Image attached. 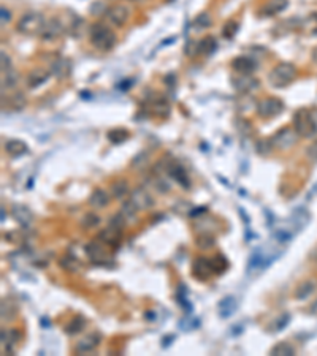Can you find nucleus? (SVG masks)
Returning a JSON list of instances; mask_svg holds the SVG:
<instances>
[{"mask_svg":"<svg viewBox=\"0 0 317 356\" xmlns=\"http://www.w3.org/2000/svg\"><path fill=\"white\" fill-rule=\"evenodd\" d=\"M127 138H129V131L124 130V128H114V130L110 131V133H108V139H110V141L114 143V144L124 143Z\"/></svg>","mask_w":317,"mask_h":356,"instance_id":"nucleus-35","label":"nucleus"},{"mask_svg":"<svg viewBox=\"0 0 317 356\" xmlns=\"http://www.w3.org/2000/svg\"><path fill=\"white\" fill-rule=\"evenodd\" d=\"M64 34H65L64 22H62L59 18H51V19L46 21L45 29H43L40 37H42V40L54 41V40H57V38H60Z\"/></svg>","mask_w":317,"mask_h":356,"instance_id":"nucleus-8","label":"nucleus"},{"mask_svg":"<svg viewBox=\"0 0 317 356\" xmlns=\"http://www.w3.org/2000/svg\"><path fill=\"white\" fill-rule=\"evenodd\" d=\"M273 149V143L272 139H262L260 143H257V152L262 154V156H268Z\"/></svg>","mask_w":317,"mask_h":356,"instance_id":"nucleus-43","label":"nucleus"},{"mask_svg":"<svg viewBox=\"0 0 317 356\" xmlns=\"http://www.w3.org/2000/svg\"><path fill=\"white\" fill-rule=\"evenodd\" d=\"M10 105H11V108H13L14 111L22 110V108L26 106V98H24V95H21V94L13 95V97L10 98Z\"/></svg>","mask_w":317,"mask_h":356,"instance_id":"nucleus-42","label":"nucleus"},{"mask_svg":"<svg viewBox=\"0 0 317 356\" xmlns=\"http://www.w3.org/2000/svg\"><path fill=\"white\" fill-rule=\"evenodd\" d=\"M272 260L273 258L267 257V253H264V250H256L251 255L249 266H247V269H249V273H252L254 269H264L270 265V263H272Z\"/></svg>","mask_w":317,"mask_h":356,"instance_id":"nucleus-18","label":"nucleus"},{"mask_svg":"<svg viewBox=\"0 0 317 356\" xmlns=\"http://www.w3.org/2000/svg\"><path fill=\"white\" fill-rule=\"evenodd\" d=\"M297 78V68L293 67L289 62H282L277 64L272 72H270V84L273 87H285Z\"/></svg>","mask_w":317,"mask_h":356,"instance_id":"nucleus-3","label":"nucleus"},{"mask_svg":"<svg viewBox=\"0 0 317 356\" xmlns=\"http://www.w3.org/2000/svg\"><path fill=\"white\" fill-rule=\"evenodd\" d=\"M270 353L274 355V356H292L293 353H295V350H293V347L287 342H279V344H276L272 350H270Z\"/></svg>","mask_w":317,"mask_h":356,"instance_id":"nucleus-34","label":"nucleus"},{"mask_svg":"<svg viewBox=\"0 0 317 356\" xmlns=\"http://www.w3.org/2000/svg\"><path fill=\"white\" fill-rule=\"evenodd\" d=\"M289 320H290V316H289V314H284V315H281L279 318L276 320V323H274V326H273V331H281L285 324L289 323Z\"/></svg>","mask_w":317,"mask_h":356,"instance_id":"nucleus-45","label":"nucleus"},{"mask_svg":"<svg viewBox=\"0 0 317 356\" xmlns=\"http://www.w3.org/2000/svg\"><path fill=\"white\" fill-rule=\"evenodd\" d=\"M0 57H2V72H3V70L11 68V60H10L8 54H6L5 51H0Z\"/></svg>","mask_w":317,"mask_h":356,"instance_id":"nucleus-46","label":"nucleus"},{"mask_svg":"<svg viewBox=\"0 0 317 356\" xmlns=\"http://www.w3.org/2000/svg\"><path fill=\"white\" fill-rule=\"evenodd\" d=\"M138 211L136 206L132 203V199H129V201H124L122 203V209H121V212L124 214V217H126V220H134L135 217V212Z\"/></svg>","mask_w":317,"mask_h":356,"instance_id":"nucleus-37","label":"nucleus"},{"mask_svg":"<svg viewBox=\"0 0 317 356\" xmlns=\"http://www.w3.org/2000/svg\"><path fill=\"white\" fill-rule=\"evenodd\" d=\"M21 334L18 329H2V350L3 353L13 355L16 352V347L19 344Z\"/></svg>","mask_w":317,"mask_h":356,"instance_id":"nucleus-11","label":"nucleus"},{"mask_svg":"<svg viewBox=\"0 0 317 356\" xmlns=\"http://www.w3.org/2000/svg\"><path fill=\"white\" fill-rule=\"evenodd\" d=\"M106 244H103L102 241H92L89 245H86V253L89 260L94 263V265H100V266H106V265H111L113 263V258H111V253L108 252L106 249Z\"/></svg>","mask_w":317,"mask_h":356,"instance_id":"nucleus-5","label":"nucleus"},{"mask_svg":"<svg viewBox=\"0 0 317 356\" xmlns=\"http://www.w3.org/2000/svg\"><path fill=\"white\" fill-rule=\"evenodd\" d=\"M233 68L239 75H252L256 72L257 64L252 59L246 57V56H239L233 60Z\"/></svg>","mask_w":317,"mask_h":356,"instance_id":"nucleus-19","label":"nucleus"},{"mask_svg":"<svg viewBox=\"0 0 317 356\" xmlns=\"http://www.w3.org/2000/svg\"><path fill=\"white\" fill-rule=\"evenodd\" d=\"M235 309H236V301L235 298H231V296H227V298H224L221 301V304H219V314L222 318H228V316L235 312Z\"/></svg>","mask_w":317,"mask_h":356,"instance_id":"nucleus-29","label":"nucleus"},{"mask_svg":"<svg viewBox=\"0 0 317 356\" xmlns=\"http://www.w3.org/2000/svg\"><path fill=\"white\" fill-rule=\"evenodd\" d=\"M18 81H19V75H18V72L13 67L8 68V70H3V72H2V87L3 89L14 87Z\"/></svg>","mask_w":317,"mask_h":356,"instance_id":"nucleus-30","label":"nucleus"},{"mask_svg":"<svg viewBox=\"0 0 317 356\" xmlns=\"http://www.w3.org/2000/svg\"><path fill=\"white\" fill-rule=\"evenodd\" d=\"M116 41H118L116 34L108 26L102 24V22H97V24L91 27V43L97 49L111 51L116 46Z\"/></svg>","mask_w":317,"mask_h":356,"instance_id":"nucleus-1","label":"nucleus"},{"mask_svg":"<svg viewBox=\"0 0 317 356\" xmlns=\"http://www.w3.org/2000/svg\"><path fill=\"white\" fill-rule=\"evenodd\" d=\"M11 214H13V217L14 220H16L21 227H30V223H32L34 220V214L30 212V209L26 207V206H22V204H14L13 209H11Z\"/></svg>","mask_w":317,"mask_h":356,"instance_id":"nucleus-16","label":"nucleus"},{"mask_svg":"<svg viewBox=\"0 0 317 356\" xmlns=\"http://www.w3.org/2000/svg\"><path fill=\"white\" fill-rule=\"evenodd\" d=\"M84 326H86V320H84V316L76 315V316H73V318L70 320V323H68L65 326V332L68 336H76V334H80V332L84 329Z\"/></svg>","mask_w":317,"mask_h":356,"instance_id":"nucleus-26","label":"nucleus"},{"mask_svg":"<svg viewBox=\"0 0 317 356\" xmlns=\"http://www.w3.org/2000/svg\"><path fill=\"white\" fill-rule=\"evenodd\" d=\"M81 223H83V227L86 228V230L95 228L98 223H100V217H98L97 214H94V212H88V214H84Z\"/></svg>","mask_w":317,"mask_h":356,"instance_id":"nucleus-36","label":"nucleus"},{"mask_svg":"<svg viewBox=\"0 0 317 356\" xmlns=\"http://www.w3.org/2000/svg\"><path fill=\"white\" fill-rule=\"evenodd\" d=\"M121 237H122V233H121V228H116L113 225L106 227L105 230H102L98 233L97 239L98 241H102L103 244H106L108 247H118L121 244Z\"/></svg>","mask_w":317,"mask_h":356,"instance_id":"nucleus-13","label":"nucleus"},{"mask_svg":"<svg viewBox=\"0 0 317 356\" xmlns=\"http://www.w3.org/2000/svg\"><path fill=\"white\" fill-rule=\"evenodd\" d=\"M313 120H314V127H316V131H317V111L313 113Z\"/></svg>","mask_w":317,"mask_h":356,"instance_id":"nucleus-49","label":"nucleus"},{"mask_svg":"<svg viewBox=\"0 0 317 356\" xmlns=\"http://www.w3.org/2000/svg\"><path fill=\"white\" fill-rule=\"evenodd\" d=\"M308 157L311 160H314V161H317V144L311 146V148L308 149Z\"/></svg>","mask_w":317,"mask_h":356,"instance_id":"nucleus-47","label":"nucleus"},{"mask_svg":"<svg viewBox=\"0 0 317 356\" xmlns=\"http://www.w3.org/2000/svg\"><path fill=\"white\" fill-rule=\"evenodd\" d=\"M49 78V73L46 72V70H42V68H38V70H34L32 73L29 75V78H27V86L29 87H38V86H42L43 82H46Z\"/></svg>","mask_w":317,"mask_h":356,"instance_id":"nucleus-24","label":"nucleus"},{"mask_svg":"<svg viewBox=\"0 0 317 356\" xmlns=\"http://www.w3.org/2000/svg\"><path fill=\"white\" fill-rule=\"evenodd\" d=\"M284 110V103L279 98H264L257 106V114L264 119H272L279 116Z\"/></svg>","mask_w":317,"mask_h":356,"instance_id":"nucleus-7","label":"nucleus"},{"mask_svg":"<svg viewBox=\"0 0 317 356\" xmlns=\"http://www.w3.org/2000/svg\"><path fill=\"white\" fill-rule=\"evenodd\" d=\"M238 22L236 21H228L226 26L222 27V35L227 38V40H230V38H233L235 35H236V32H238Z\"/></svg>","mask_w":317,"mask_h":356,"instance_id":"nucleus-38","label":"nucleus"},{"mask_svg":"<svg viewBox=\"0 0 317 356\" xmlns=\"http://www.w3.org/2000/svg\"><path fill=\"white\" fill-rule=\"evenodd\" d=\"M287 0H268V3L264 6L262 13L267 14V16H273V14L281 13L284 8H287Z\"/></svg>","mask_w":317,"mask_h":356,"instance_id":"nucleus-25","label":"nucleus"},{"mask_svg":"<svg viewBox=\"0 0 317 356\" xmlns=\"http://www.w3.org/2000/svg\"><path fill=\"white\" fill-rule=\"evenodd\" d=\"M216 46H218V43H216L214 37H205L203 40L197 43V51L198 54H211L216 49Z\"/></svg>","mask_w":317,"mask_h":356,"instance_id":"nucleus-32","label":"nucleus"},{"mask_svg":"<svg viewBox=\"0 0 317 356\" xmlns=\"http://www.w3.org/2000/svg\"><path fill=\"white\" fill-rule=\"evenodd\" d=\"M60 265H62V268L67 269V271H76V269H78V266H80V263L76 261L73 257L68 255V257H65L64 260L60 261Z\"/></svg>","mask_w":317,"mask_h":356,"instance_id":"nucleus-44","label":"nucleus"},{"mask_svg":"<svg viewBox=\"0 0 317 356\" xmlns=\"http://www.w3.org/2000/svg\"><path fill=\"white\" fill-rule=\"evenodd\" d=\"M194 26L197 29H206L211 26V16L208 13H200L194 21Z\"/></svg>","mask_w":317,"mask_h":356,"instance_id":"nucleus-40","label":"nucleus"},{"mask_svg":"<svg viewBox=\"0 0 317 356\" xmlns=\"http://www.w3.org/2000/svg\"><path fill=\"white\" fill-rule=\"evenodd\" d=\"M3 148H5V152L11 157L24 156L27 152V144L24 141H21V139H8Z\"/></svg>","mask_w":317,"mask_h":356,"instance_id":"nucleus-20","label":"nucleus"},{"mask_svg":"<svg viewBox=\"0 0 317 356\" xmlns=\"http://www.w3.org/2000/svg\"><path fill=\"white\" fill-rule=\"evenodd\" d=\"M197 245H198L202 250L211 249V247L214 245V237H213L210 233H205V235H202V236H198V239H197Z\"/></svg>","mask_w":317,"mask_h":356,"instance_id":"nucleus-39","label":"nucleus"},{"mask_svg":"<svg viewBox=\"0 0 317 356\" xmlns=\"http://www.w3.org/2000/svg\"><path fill=\"white\" fill-rule=\"evenodd\" d=\"M298 136L300 135L295 131V128H290V127L281 128L279 131H276L274 136L272 138L273 148L279 149V151H287L292 148V146H295Z\"/></svg>","mask_w":317,"mask_h":356,"instance_id":"nucleus-6","label":"nucleus"},{"mask_svg":"<svg viewBox=\"0 0 317 356\" xmlns=\"http://www.w3.org/2000/svg\"><path fill=\"white\" fill-rule=\"evenodd\" d=\"M129 192H130V187H129L127 181H124V179L116 181V182L111 185V193H113V197H114V198H118V199L126 198Z\"/></svg>","mask_w":317,"mask_h":356,"instance_id":"nucleus-31","label":"nucleus"},{"mask_svg":"<svg viewBox=\"0 0 317 356\" xmlns=\"http://www.w3.org/2000/svg\"><path fill=\"white\" fill-rule=\"evenodd\" d=\"M293 128L301 138H311L316 133L313 113L308 110H298L293 116Z\"/></svg>","mask_w":317,"mask_h":356,"instance_id":"nucleus-4","label":"nucleus"},{"mask_svg":"<svg viewBox=\"0 0 317 356\" xmlns=\"http://www.w3.org/2000/svg\"><path fill=\"white\" fill-rule=\"evenodd\" d=\"M10 19H11L10 11L6 10V8H2V26H5L6 22H10Z\"/></svg>","mask_w":317,"mask_h":356,"instance_id":"nucleus-48","label":"nucleus"},{"mask_svg":"<svg viewBox=\"0 0 317 356\" xmlns=\"http://www.w3.org/2000/svg\"><path fill=\"white\" fill-rule=\"evenodd\" d=\"M151 111L156 116L167 118V116L170 114V103L167 102V100H164V98L156 100V102H152V105H151Z\"/></svg>","mask_w":317,"mask_h":356,"instance_id":"nucleus-33","label":"nucleus"},{"mask_svg":"<svg viewBox=\"0 0 317 356\" xmlns=\"http://www.w3.org/2000/svg\"><path fill=\"white\" fill-rule=\"evenodd\" d=\"M308 222H309V212L306 209H298V211L292 215V227L295 231L306 227Z\"/></svg>","mask_w":317,"mask_h":356,"instance_id":"nucleus-28","label":"nucleus"},{"mask_svg":"<svg viewBox=\"0 0 317 356\" xmlns=\"http://www.w3.org/2000/svg\"><path fill=\"white\" fill-rule=\"evenodd\" d=\"M168 173L178 184L181 185V187H184V189L190 187V179H189V176H187V173H185V169H184L182 165H180V163H170L168 165Z\"/></svg>","mask_w":317,"mask_h":356,"instance_id":"nucleus-17","label":"nucleus"},{"mask_svg":"<svg viewBox=\"0 0 317 356\" xmlns=\"http://www.w3.org/2000/svg\"><path fill=\"white\" fill-rule=\"evenodd\" d=\"M130 18V10L126 5H114L106 10V19L116 27H122Z\"/></svg>","mask_w":317,"mask_h":356,"instance_id":"nucleus-9","label":"nucleus"},{"mask_svg":"<svg viewBox=\"0 0 317 356\" xmlns=\"http://www.w3.org/2000/svg\"><path fill=\"white\" fill-rule=\"evenodd\" d=\"M130 199H132V203L136 206L138 211H144V209H149V207L154 206V199L149 195V192H146L143 189L134 190L132 198H130Z\"/></svg>","mask_w":317,"mask_h":356,"instance_id":"nucleus-15","label":"nucleus"},{"mask_svg":"<svg viewBox=\"0 0 317 356\" xmlns=\"http://www.w3.org/2000/svg\"><path fill=\"white\" fill-rule=\"evenodd\" d=\"M0 314H2V320H14V316L18 314V304L14 303L11 298H6L2 301V306H0Z\"/></svg>","mask_w":317,"mask_h":356,"instance_id":"nucleus-22","label":"nucleus"},{"mask_svg":"<svg viewBox=\"0 0 317 356\" xmlns=\"http://www.w3.org/2000/svg\"><path fill=\"white\" fill-rule=\"evenodd\" d=\"M100 340H102V337H100L98 332H92V334L84 336L80 342L76 344L75 353L76 355H84V353H89L92 350H95V348L98 347V344H100Z\"/></svg>","mask_w":317,"mask_h":356,"instance_id":"nucleus-12","label":"nucleus"},{"mask_svg":"<svg viewBox=\"0 0 317 356\" xmlns=\"http://www.w3.org/2000/svg\"><path fill=\"white\" fill-rule=\"evenodd\" d=\"M314 290H316V282H314V280H305V282H301L298 287H297V290H295V298L300 299V301H303V299L311 296Z\"/></svg>","mask_w":317,"mask_h":356,"instance_id":"nucleus-27","label":"nucleus"},{"mask_svg":"<svg viewBox=\"0 0 317 356\" xmlns=\"http://www.w3.org/2000/svg\"><path fill=\"white\" fill-rule=\"evenodd\" d=\"M211 263H213V268H214L216 274H221V273H224V271L227 269V261H226V258L222 257V255H218L216 258H213Z\"/></svg>","mask_w":317,"mask_h":356,"instance_id":"nucleus-41","label":"nucleus"},{"mask_svg":"<svg viewBox=\"0 0 317 356\" xmlns=\"http://www.w3.org/2000/svg\"><path fill=\"white\" fill-rule=\"evenodd\" d=\"M233 86L241 94H249V92L259 87V81L252 75H239L233 79Z\"/></svg>","mask_w":317,"mask_h":356,"instance_id":"nucleus-14","label":"nucleus"},{"mask_svg":"<svg viewBox=\"0 0 317 356\" xmlns=\"http://www.w3.org/2000/svg\"><path fill=\"white\" fill-rule=\"evenodd\" d=\"M45 16L42 13H37V11H29V13H24L21 16V19L18 21V32L26 35V37H35V35H42L43 29H45V24H46Z\"/></svg>","mask_w":317,"mask_h":356,"instance_id":"nucleus-2","label":"nucleus"},{"mask_svg":"<svg viewBox=\"0 0 317 356\" xmlns=\"http://www.w3.org/2000/svg\"><path fill=\"white\" fill-rule=\"evenodd\" d=\"M110 203V195L103 189H95L89 197V204L95 209H103Z\"/></svg>","mask_w":317,"mask_h":356,"instance_id":"nucleus-21","label":"nucleus"},{"mask_svg":"<svg viewBox=\"0 0 317 356\" xmlns=\"http://www.w3.org/2000/svg\"><path fill=\"white\" fill-rule=\"evenodd\" d=\"M51 72L52 75H56L57 78H67L72 72V62L67 59H59L52 64Z\"/></svg>","mask_w":317,"mask_h":356,"instance_id":"nucleus-23","label":"nucleus"},{"mask_svg":"<svg viewBox=\"0 0 317 356\" xmlns=\"http://www.w3.org/2000/svg\"><path fill=\"white\" fill-rule=\"evenodd\" d=\"M192 274H194L197 278H200V280H208L210 277H213L216 273H214L211 260L203 258V257L197 258L194 261V265H192Z\"/></svg>","mask_w":317,"mask_h":356,"instance_id":"nucleus-10","label":"nucleus"}]
</instances>
